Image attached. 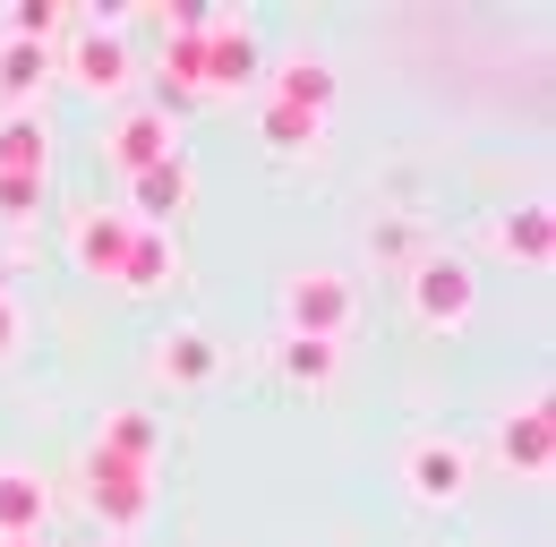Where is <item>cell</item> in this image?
<instances>
[{
  "label": "cell",
  "mask_w": 556,
  "mask_h": 547,
  "mask_svg": "<svg viewBox=\"0 0 556 547\" xmlns=\"http://www.w3.org/2000/svg\"><path fill=\"white\" fill-rule=\"evenodd\" d=\"M52 61H61V77L70 86H86V94H121L129 86V35H121V17H70V35L52 43Z\"/></svg>",
  "instance_id": "obj_1"
},
{
  "label": "cell",
  "mask_w": 556,
  "mask_h": 547,
  "mask_svg": "<svg viewBox=\"0 0 556 547\" xmlns=\"http://www.w3.org/2000/svg\"><path fill=\"white\" fill-rule=\"evenodd\" d=\"M403 291H412V317L428 334H454V326H471V308H480V274L463 266L454 249H428V257L403 274Z\"/></svg>",
  "instance_id": "obj_2"
},
{
  "label": "cell",
  "mask_w": 556,
  "mask_h": 547,
  "mask_svg": "<svg viewBox=\"0 0 556 547\" xmlns=\"http://www.w3.org/2000/svg\"><path fill=\"white\" fill-rule=\"evenodd\" d=\"M351 317H359V291H351L334 266H300L282 282V334H308V342H343Z\"/></svg>",
  "instance_id": "obj_3"
},
{
  "label": "cell",
  "mask_w": 556,
  "mask_h": 547,
  "mask_svg": "<svg viewBox=\"0 0 556 547\" xmlns=\"http://www.w3.org/2000/svg\"><path fill=\"white\" fill-rule=\"evenodd\" d=\"M189 198H198V163H189V145H180V154L129 171V205H121V214H129L138 231H172V222L189 214Z\"/></svg>",
  "instance_id": "obj_4"
},
{
  "label": "cell",
  "mask_w": 556,
  "mask_h": 547,
  "mask_svg": "<svg viewBox=\"0 0 556 547\" xmlns=\"http://www.w3.org/2000/svg\"><path fill=\"white\" fill-rule=\"evenodd\" d=\"M86 505H94L103 531H138L146 513H154V471L112 462V454H86Z\"/></svg>",
  "instance_id": "obj_5"
},
{
  "label": "cell",
  "mask_w": 556,
  "mask_h": 547,
  "mask_svg": "<svg viewBox=\"0 0 556 547\" xmlns=\"http://www.w3.org/2000/svg\"><path fill=\"white\" fill-rule=\"evenodd\" d=\"M240 86H266V43H257L249 17L214 9V26H206V94H240Z\"/></svg>",
  "instance_id": "obj_6"
},
{
  "label": "cell",
  "mask_w": 556,
  "mask_h": 547,
  "mask_svg": "<svg viewBox=\"0 0 556 547\" xmlns=\"http://www.w3.org/2000/svg\"><path fill=\"white\" fill-rule=\"evenodd\" d=\"M496 454H505V471L522 479H548L556 471V419H548V385L540 394H522V403L496 419Z\"/></svg>",
  "instance_id": "obj_7"
},
{
  "label": "cell",
  "mask_w": 556,
  "mask_h": 547,
  "mask_svg": "<svg viewBox=\"0 0 556 547\" xmlns=\"http://www.w3.org/2000/svg\"><path fill=\"white\" fill-rule=\"evenodd\" d=\"M129 240H138V222H129L121 205H86V214H70V257H77V274H94V282H121Z\"/></svg>",
  "instance_id": "obj_8"
},
{
  "label": "cell",
  "mask_w": 556,
  "mask_h": 547,
  "mask_svg": "<svg viewBox=\"0 0 556 547\" xmlns=\"http://www.w3.org/2000/svg\"><path fill=\"white\" fill-rule=\"evenodd\" d=\"M403 487H412L419 505H463L471 454H463L454 436H412V445H403Z\"/></svg>",
  "instance_id": "obj_9"
},
{
  "label": "cell",
  "mask_w": 556,
  "mask_h": 547,
  "mask_svg": "<svg viewBox=\"0 0 556 547\" xmlns=\"http://www.w3.org/2000/svg\"><path fill=\"white\" fill-rule=\"evenodd\" d=\"M103 154H112V163H121V180H129V171H146V163L180 154V120H163L154 103H129V112L103 129Z\"/></svg>",
  "instance_id": "obj_10"
},
{
  "label": "cell",
  "mask_w": 556,
  "mask_h": 547,
  "mask_svg": "<svg viewBox=\"0 0 556 547\" xmlns=\"http://www.w3.org/2000/svg\"><path fill=\"white\" fill-rule=\"evenodd\" d=\"M154 385H172V394H189V385H206L214 368H223V342L206 326H172V334H154Z\"/></svg>",
  "instance_id": "obj_11"
},
{
  "label": "cell",
  "mask_w": 556,
  "mask_h": 547,
  "mask_svg": "<svg viewBox=\"0 0 556 547\" xmlns=\"http://www.w3.org/2000/svg\"><path fill=\"white\" fill-rule=\"evenodd\" d=\"M488 240H496V257H514V266H548L556 257V214H548V198H531V205H514V214H496L488 222Z\"/></svg>",
  "instance_id": "obj_12"
},
{
  "label": "cell",
  "mask_w": 556,
  "mask_h": 547,
  "mask_svg": "<svg viewBox=\"0 0 556 547\" xmlns=\"http://www.w3.org/2000/svg\"><path fill=\"white\" fill-rule=\"evenodd\" d=\"M43 513H52V479L0 462V539H43Z\"/></svg>",
  "instance_id": "obj_13"
},
{
  "label": "cell",
  "mask_w": 556,
  "mask_h": 547,
  "mask_svg": "<svg viewBox=\"0 0 556 547\" xmlns=\"http://www.w3.org/2000/svg\"><path fill=\"white\" fill-rule=\"evenodd\" d=\"M266 103H291V112H334V61L326 52H291V61L266 77Z\"/></svg>",
  "instance_id": "obj_14"
},
{
  "label": "cell",
  "mask_w": 556,
  "mask_h": 547,
  "mask_svg": "<svg viewBox=\"0 0 556 547\" xmlns=\"http://www.w3.org/2000/svg\"><path fill=\"white\" fill-rule=\"evenodd\" d=\"M61 77V61H52V43H9L0 35V112H35V94Z\"/></svg>",
  "instance_id": "obj_15"
},
{
  "label": "cell",
  "mask_w": 556,
  "mask_h": 547,
  "mask_svg": "<svg viewBox=\"0 0 556 547\" xmlns=\"http://www.w3.org/2000/svg\"><path fill=\"white\" fill-rule=\"evenodd\" d=\"M43 171H52L43 112H0V180H43Z\"/></svg>",
  "instance_id": "obj_16"
},
{
  "label": "cell",
  "mask_w": 556,
  "mask_h": 547,
  "mask_svg": "<svg viewBox=\"0 0 556 547\" xmlns=\"http://www.w3.org/2000/svg\"><path fill=\"white\" fill-rule=\"evenodd\" d=\"M94 454H112V462H138V471H154V454H163V428H154V410H138V403L103 410V436H94Z\"/></svg>",
  "instance_id": "obj_17"
},
{
  "label": "cell",
  "mask_w": 556,
  "mask_h": 547,
  "mask_svg": "<svg viewBox=\"0 0 556 547\" xmlns=\"http://www.w3.org/2000/svg\"><path fill=\"white\" fill-rule=\"evenodd\" d=\"M275 368H282V385H300V394H326V385L343 377V342L282 334V342H275Z\"/></svg>",
  "instance_id": "obj_18"
},
{
  "label": "cell",
  "mask_w": 556,
  "mask_h": 547,
  "mask_svg": "<svg viewBox=\"0 0 556 547\" xmlns=\"http://www.w3.org/2000/svg\"><path fill=\"white\" fill-rule=\"evenodd\" d=\"M172 282H180V240L172 231H138L129 266H121V291H172Z\"/></svg>",
  "instance_id": "obj_19"
},
{
  "label": "cell",
  "mask_w": 556,
  "mask_h": 547,
  "mask_svg": "<svg viewBox=\"0 0 556 547\" xmlns=\"http://www.w3.org/2000/svg\"><path fill=\"white\" fill-rule=\"evenodd\" d=\"M368 257L386 274H412L419 257H428V222H419V214H377V222H368Z\"/></svg>",
  "instance_id": "obj_20"
},
{
  "label": "cell",
  "mask_w": 556,
  "mask_h": 547,
  "mask_svg": "<svg viewBox=\"0 0 556 547\" xmlns=\"http://www.w3.org/2000/svg\"><path fill=\"white\" fill-rule=\"evenodd\" d=\"M70 0H9V9H0V35H9V43H61V35H70Z\"/></svg>",
  "instance_id": "obj_21"
},
{
  "label": "cell",
  "mask_w": 556,
  "mask_h": 547,
  "mask_svg": "<svg viewBox=\"0 0 556 547\" xmlns=\"http://www.w3.org/2000/svg\"><path fill=\"white\" fill-rule=\"evenodd\" d=\"M257 137H266L275 154H317V145H326V120H317V112H291V103H257Z\"/></svg>",
  "instance_id": "obj_22"
},
{
  "label": "cell",
  "mask_w": 556,
  "mask_h": 547,
  "mask_svg": "<svg viewBox=\"0 0 556 547\" xmlns=\"http://www.w3.org/2000/svg\"><path fill=\"white\" fill-rule=\"evenodd\" d=\"M35 205H43V180H0V222H35Z\"/></svg>",
  "instance_id": "obj_23"
},
{
  "label": "cell",
  "mask_w": 556,
  "mask_h": 547,
  "mask_svg": "<svg viewBox=\"0 0 556 547\" xmlns=\"http://www.w3.org/2000/svg\"><path fill=\"white\" fill-rule=\"evenodd\" d=\"M17 342H26V308L0 291V359H17Z\"/></svg>",
  "instance_id": "obj_24"
},
{
  "label": "cell",
  "mask_w": 556,
  "mask_h": 547,
  "mask_svg": "<svg viewBox=\"0 0 556 547\" xmlns=\"http://www.w3.org/2000/svg\"><path fill=\"white\" fill-rule=\"evenodd\" d=\"M0 547H43V539H0Z\"/></svg>",
  "instance_id": "obj_25"
}]
</instances>
